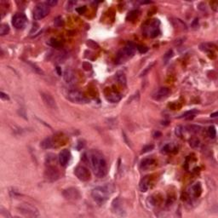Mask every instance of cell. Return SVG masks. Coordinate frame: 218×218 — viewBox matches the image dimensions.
Wrapping results in <instances>:
<instances>
[{
  "instance_id": "5",
  "label": "cell",
  "mask_w": 218,
  "mask_h": 218,
  "mask_svg": "<svg viewBox=\"0 0 218 218\" xmlns=\"http://www.w3.org/2000/svg\"><path fill=\"white\" fill-rule=\"evenodd\" d=\"M67 97L70 101H72L73 103H77V104H84V103L89 102V100L87 99L80 91L77 90V89L69 90Z\"/></svg>"
},
{
  "instance_id": "9",
  "label": "cell",
  "mask_w": 218,
  "mask_h": 218,
  "mask_svg": "<svg viewBox=\"0 0 218 218\" xmlns=\"http://www.w3.org/2000/svg\"><path fill=\"white\" fill-rule=\"evenodd\" d=\"M63 196L68 200H72V201H76L79 200L81 198V194L80 192L75 188H68L65 189L62 193Z\"/></svg>"
},
{
  "instance_id": "22",
  "label": "cell",
  "mask_w": 218,
  "mask_h": 218,
  "mask_svg": "<svg viewBox=\"0 0 218 218\" xmlns=\"http://www.w3.org/2000/svg\"><path fill=\"white\" fill-rule=\"evenodd\" d=\"M201 185L199 182H197L195 184H193L191 188V193L194 197H198L201 193Z\"/></svg>"
},
{
  "instance_id": "12",
  "label": "cell",
  "mask_w": 218,
  "mask_h": 218,
  "mask_svg": "<svg viewBox=\"0 0 218 218\" xmlns=\"http://www.w3.org/2000/svg\"><path fill=\"white\" fill-rule=\"evenodd\" d=\"M169 89L166 87H162L158 90L155 91V93L153 95V98L156 101H161V100L165 99L169 95Z\"/></svg>"
},
{
  "instance_id": "14",
  "label": "cell",
  "mask_w": 218,
  "mask_h": 218,
  "mask_svg": "<svg viewBox=\"0 0 218 218\" xmlns=\"http://www.w3.org/2000/svg\"><path fill=\"white\" fill-rule=\"evenodd\" d=\"M112 205H113V210L114 213H116L118 215H121V216L124 215V210L123 208V203H122L120 198H118L114 199Z\"/></svg>"
},
{
  "instance_id": "32",
  "label": "cell",
  "mask_w": 218,
  "mask_h": 218,
  "mask_svg": "<svg viewBox=\"0 0 218 218\" xmlns=\"http://www.w3.org/2000/svg\"><path fill=\"white\" fill-rule=\"evenodd\" d=\"M172 56H173V50H168V51L165 54V56H164V60H165V63L168 62Z\"/></svg>"
},
{
  "instance_id": "26",
  "label": "cell",
  "mask_w": 218,
  "mask_h": 218,
  "mask_svg": "<svg viewBox=\"0 0 218 218\" xmlns=\"http://www.w3.org/2000/svg\"><path fill=\"white\" fill-rule=\"evenodd\" d=\"M176 148H175V146L172 144V143H166L163 148H162V153H170V152H172L173 150H175Z\"/></svg>"
},
{
  "instance_id": "35",
  "label": "cell",
  "mask_w": 218,
  "mask_h": 218,
  "mask_svg": "<svg viewBox=\"0 0 218 218\" xmlns=\"http://www.w3.org/2000/svg\"><path fill=\"white\" fill-rule=\"evenodd\" d=\"M28 63H29V65L32 68V69L33 71H35L37 73H39V74H44V72H43V71L41 70V68H39L37 65H35V64H33V63H32V62H29L28 61Z\"/></svg>"
},
{
  "instance_id": "17",
  "label": "cell",
  "mask_w": 218,
  "mask_h": 218,
  "mask_svg": "<svg viewBox=\"0 0 218 218\" xmlns=\"http://www.w3.org/2000/svg\"><path fill=\"white\" fill-rule=\"evenodd\" d=\"M156 162L153 159H145L141 163V169L143 170H147L149 169L153 168L155 165Z\"/></svg>"
},
{
  "instance_id": "38",
  "label": "cell",
  "mask_w": 218,
  "mask_h": 218,
  "mask_svg": "<svg viewBox=\"0 0 218 218\" xmlns=\"http://www.w3.org/2000/svg\"><path fill=\"white\" fill-rule=\"evenodd\" d=\"M154 148L153 145H148V146H145L143 148H142V151H141V153H148L149 151H152Z\"/></svg>"
},
{
  "instance_id": "46",
  "label": "cell",
  "mask_w": 218,
  "mask_h": 218,
  "mask_svg": "<svg viewBox=\"0 0 218 218\" xmlns=\"http://www.w3.org/2000/svg\"><path fill=\"white\" fill-rule=\"evenodd\" d=\"M161 132H159V131H155L154 133H153V136L155 137V138H157V137H159V136H161Z\"/></svg>"
},
{
  "instance_id": "42",
  "label": "cell",
  "mask_w": 218,
  "mask_h": 218,
  "mask_svg": "<svg viewBox=\"0 0 218 218\" xmlns=\"http://www.w3.org/2000/svg\"><path fill=\"white\" fill-rule=\"evenodd\" d=\"M210 5H211V8L215 11H217V7H218V3L217 1H212L210 2Z\"/></svg>"
},
{
  "instance_id": "37",
  "label": "cell",
  "mask_w": 218,
  "mask_h": 218,
  "mask_svg": "<svg viewBox=\"0 0 218 218\" xmlns=\"http://www.w3.org/2000/svg\"><path fill=\"white\" fill-rule=\"evenodd\" d=\"M153 65H154V62H153L152 64H150V65H148L147 68H146V69H144L143 71H142V72L141 73V77H142V76H145L148 72V71L149 70H151V68L153 67Z\"/></svg>"
},
{
  "instance_id": "40",
  "label": "cell",
  "mask_w": 218,
  "mask_h": 218,
  "mask_svg": "<svg viewBox=\"0 0 218 218\" xmlns=\"http://www.w3.org/2000/svg\"><path fill=\"white\" fill-rule=\"evenodd\" d=\"M83 68L85 70V71H89V70H91V68H92V65L89 62H88V61H84L83 63Z\"/></svg>"
},
{
  "instance_id": "1",
  "label": "cell",
  "mask_w": 218,
  "mask_h": 218,
  "mask_svg": "<svg viewBox=\"0 0 218 218\" xmlns=\"http://www.w3.org/2000/svg\"><path fill=\"white\" fill-rule=\"evenodd\" d=\"M86 162H88L96 177L101 178L108 173V165L106 159L98 151L92 150L84 155Z\"/></svg>"
},
{
  "instance_id": "28",
  "label": "cell",
  "mask_w": 218,
  "mask_h": 218,
  "mask_svg": "<svg viewBox=\"0 0 218 218\" xmlns=\"http://www.w3.org/2000/svg\"><path fill=\"white\" fill-rule=\"evenodd\" d=\"M189 145L193 148H197L200 145V141L198 138L196 137H193L189 140Z\"/></svg>"
},
{
  "instance_id": "8",
  "label": "cell",
  "mask_w": 218,
  "mask_h": 218,
  "mask_svg": "<svg viewBox=\"0 0 218 218\" xmlns=\"http://www.w3.org/2000/svg\"><path fill=\"white\" fill-rule=\"evenodd\" d=\"M159 20H153L145 27V32L151 38H155L159 34Z\"/></svg>"
},
{
  "instance_id": "29",
  "label": "cell",
  "mask_w": 218,
  "mask_h": 218,
  "mask_svg": "<svg viewBox=\"0 0 218 218\" xmlns=\"http://www.w3.org/2000/svg\"><path fill=\"white\" fill-rule=\"evenodd\" d=\"M46 161H47L48 165H52V166H53V165L56 164V155L51 154V153L48 154V155H47V158H46Z\"/></svg>"
},
{
  "instance_id": "43",
  "label": "cell",
  "mask_w": 218,
  "mask_h": 218,
  "mask_svg": "<svg viewBox=\"0 0 218 218\" xmlns=\"http://www.w3.org/2000/svg\"><path fill=\"white\" fill-rule=\"evenodd\" d=\"M46 4H47L50 7H53V6H55V5L57 4V1H56V0H49V1L46 2Z\"/></svg>"
},
{
  "instance_id": "34",
  "label": "cell",
  "mask_w": 218,
  "mask_h": 218,
  "mask_svg": "<svg viewBox=\"0 0 218 218\" xmlns=\"http://www.w3.org/2000/svg\"><path fill=\"white\" fill-rule=\"evenodd\" d=\"M87 45L89 46V48H91V49H98L99 48V45L96 43V42H94L93 40H88L87 41Z\"/></svg>"
},
{
  "instance_id": "2",
  "label": "cell",
  "mask_w": 218,
  "mask_h": 218,
  "mask_svg": "<svg viewBox=\"0 0 218 218\" xmlns=\"http://www.w3.org/2000/svg\"><path fill=\"white\" fill-rule=\"evenodd\" d=\"M112 193V188L110 185H104L96 187V188L92 190L91 195L93 199L98 204V205H103L109 198V196Z\"/></svg>"
},
{
  "instance_id": "30",
  "label": "cell",
  "mask_w": 218,
  "mask_h": 218,
  "mask_svg": "<svg viewBox=\"0 0 218 218\" xmlns=\"http://www.w3.org/2000/svg\"><path fill=\"white\" fill-rule=\"evenodd\" d=\"M208 135L210 138H215L217 136V129L214 126H210L209 127Z\"/></svg>"
},
{
  "instance_id": "4",
  "label": "cell",
  "mask_w": 218,
  "mask_h": 218,
  "mask_svg": "<svg viewBox=\"0 0 218 218\" xmlns=\"http://www.w3.org/2000/svg\"><path fill=\"white\" fill-rule=\"evenodd\" d=\"M50 13V6L46 3H39L36 5L34 11H33V16L36 20H41L44 19L45 16H47Z\"/></svg>"
},
{
  "instance_id": "19",
  "label": "cell",
  "mask_w": 218,
  "mask_h": 218,
  "mask_svg": "<svg viewBox=\"0 0 218 218\" xmlns=\"http://www.w3.org/2000/svg\"><path fill=\"white\" fill-rule=\"evenodd\" d=\"M149 183H150V179L149 177H145L140 182V190L143 193L147 192L149 188Z\"/></svg>"
},
{
  "instance_id": "44",
  "label": "cell",
  "mask_w": 218,
  "mask_h": 218,
  "mask_svg": "<svg viewBox=\"0 0 218 218\" xmlns=\"http://www.w3.org/2000/svg\"><path fill=\"white\" fill-rule=\"evenodd\" d=\"M77 11H78V13L79 14H84L85 13V11H86V7L85 6H83V7H79V8H78L77 9Z\"/></svg>"
},
{
  "instance_id": "41",
  "label": "cell",
  "mask_w": 218,
  "mask_h": 218,
  "mask_svg": "<svg viewBox=\"0 0 218 218\" xmlns=\"http://www.w3.org/2000/svg\"><path fill=\"white\" fill-rule=\"evenodd\" d=\"M75 4H76V1H68V4H67V9L68 10H71L72 9V7L75 5Z\"/></svg>"
},
{
  "instance_id": "39",
  "label": "cell",
  "mask_w": 218,
  "mask_h": 218,
  "mask_svg": "<svg viewBox=\"0 0 218 218\" xmlns=\"http://www.w3.org/2000/svg\"><path fill=\"white\" fill-rule=\"evenodd\" d=\"M189 129V131L191 132H194V133H197L200 130V127L199 126H197V125H191V126H188V127Z\"/></svg>"
},
{
  "instance_id": "7",
  "label": "cell",
  "mask_w": 218,
  "mask_h": 218,
  "mask_svg": "<svg viewBox=\"0 0 218 218\" xmlns=\"http://www.w3.org/2000/svg\"><path fill=\"white\" fill-rule=\"evenodd\" d=\"M75 176L82 181H87L90 179V172L89 169H87L84 165H79L74 169Z\"/></svg>"
},
{
  "instance_id": "25",
  "label": "cell",
  "mask_w": 218,
  "mask_h": 218,
  "mask_svg": "<svg viewBox=\"0 0 218 218\" xmlns=\"http://www.w3.org/2000/svg\"><path fill=\"white\" fill-rule=\"evenodd\" d=\"M212 47H216L214 44H210V43H203L200 44L199 46V49L202 50V51H205V52H208V51H211L212 50Z\"/></svg>"
},
{
  "instance_id": "15",
  "label": "cell",
  "mask_w": 218,
  "mask_h": 218,
  "mask_svg": "<svg viewBox=\"0 0 218 218\" xmlns=\"http://www.w3.org/2000/svg\"><path fill=\"white\" fill-rule=\"evenodd\" d=\"M136 45L134 44V43H131V42H129L126 45H125V47H124V55L127 56V58L128 57H131V56H133L134 55H135V53H136Z\"/></svg>"
},
{
  "instance_id": "18",
  "label": "cell",
  "mask_w": 218,
  "mask_h": 218,
  "mask_svg": "<svg viewBox=\"0 0 218 218\" xmlns=\"http://www.w3.org/2000/svg\"><path fill=\"white\" fill-rule=\"evenodd\" d=\"M55 142L53 141V138L51 137H47L45 138L42 142H41V147L44 149H49V148H52L55 147Z\"/></svg>"
},
{
  "instance_id": "13",
  "label": "cell",
  "mask_w": 218,
  "mask_h": 218,
  "mask_svg": "<svg viewBox=\"0 0 218 218\" xmlns=\"http://www.w3.org/2000/svg\"><path fill=\"white\" fill-rule=\"evenodd\" d=\"M59 162L61 166H67L69 163L70 159H71V153L68 149L62 150L59 154Z\"/></svg>"
},
{
  "instance_id": "33",
  "label": "cell",
  "mask_w": 218,
  "mask_h": 218,
  "mask_svg": "<svg viewBox=\"0 0 218 218\" xmlns=\"http://www.w3.org/2000/svg\"><path fill=\"white\" fill-rule=\"evenodd\" d=\"M54 23H55V25L56 26V27H62L63 25H64V21H63V19L60 17V16H58V17H56L55 20H54Z\"/></svg>"
},
{
  "instance_id": "27",
  "label": "cell",
  "mask_w": 218,
  "mask_h": 218,
  "mask_svg": "<svg viewBox=\"0 0 218 218\" xmlns=\"http://www.w3.org/2000/svg\"><path fill=\"white\" fill-rule=\"evenodd\" d=\"M10 32V27L7 24H1L0 26V35L4 36Z\"/></svg>"
},
{
  "instance_id": "36",
  "label": "cell",
  "mask_w": 218,
  "mask_h": 218,
  "mask_svg": "<svg viewBox=\"0 0 218 218\" xmlns=\"http://www.w3.org/2000/svg\"><path fill=\"white\" fill-rule=\"evenodd\" d=\"M136 50H138L140 53L144 54V53H146L148 50V47H146L144 45H137L136 46Z\"/></svg>"
},
{
  "instance_id": "10",
  "label": "cell",
  "mask_w": 218,
  "mask_h": 218,
  "mask_svg": "<svg viewBox=\"0 0 218 218\" xmlns=\"http://www.w3.org/2000/svg\"><path fill=\"white\" fill-rule=\"evenodd\" d=\"M41 98L43 100V101L44 102V104L51 109H57V104L56 100L53 98L52 96H50L48 93H44V92H41Z\"/></svg>"
},
{
  "instance_id": "47",
  "label": "cell",
  "mask_w": 218,
  "mask_h": 218,
  "mask_svg": "<svg viewBox=\"0 0 218 218\" xmlns=\"http://www.w3.org/2000/svg\"><path fill=\"white\" fill-rule=\"evenodd\" d=\"M56 71H57V72H58V75L61 76V70H60V67H57V68H56Z\"/></svg>"
},
{
  "instance_id": "11",
  "label": "cell",
  "mask_w": 218,
  "mask_h": 218,
  "mask_svg": "<svg viewBox=\"0 0 218 218\" xmlns=\"http://www.w3.org/2000/svg\"><path fill=\"white\" fill-rule=\"evenodd\" d=\"M44 176H45V178L47 179L48 181H56L57 179L59 178V172L54 166L48 165V167L45 169Z\"/></svg>"
},
{
  "instance_id": "6",
  "label": "cell",
  "mask_w": 218,
  "mask_h": 218,
  "mask_svg": "<svg viewBox=\"0 0 218 218\" xmlns=\"http://www.w3.org/2000/svg\"><path fill=\"white\" fill-rule=\"evenodd\" d=\"M27 22V18L25 14L23 13H17L15 14L12 18V24L14 27L16 29H21L23 28Z\"/></svg>"
},
{
  "instance_id": "23",
  "label": "cell",
  "mask_w": 218,
  "mask_h": 218,
  "mask_svg": "<svg viewBox=\"0 0 218 218\" xmlns=\"http://www.w3.org/2000/svg\"><path fill=\"white\" fill-rule=\"evenodd\" d=\"M116 79L118 80L119 84L123 86H125L127 84V79H126V76L123 72H118L116 73Z\"/></svg>"
},
{
  "instance_id": "21",
  "label": "cell",
  "mask_w": 218,
  "mask_h": 218,
  "mask_svg": "<svg viewBox=\"0 0 218 218\" xmlns=\"http://www.w3.org/2000/svg\"><path fill=\"white\" fill-rule=\"evenodd\" d=\"M107 99L112 103H116L121 100V95L116 92H112L107 96Z\"/></svg>"
},
{
  "instance_id": "16",
  "label": "cell",
  "mask_w": 218,
  "mask_h": 218,
  "mask_svg": "<svg viewBox=\"0 0 218 218\" xmlns=\"http://www.w3.org/2000/svg\"><path fill=\"white\" fill-rule=\"evenodd\" d=\"M63 78H64V80L66 81L67 84H72L75 80V74H74L72 70L68 68L64 72Z\"/></svg>"
},
{
  "instance_id": "45",
  "label": "cell",
  "mask_w": 218,
  "mask_h": 218,
  "mask_svg": "<svg viewBox=\"0 0 218 218\" xmlns=\"http://www.w3.org/2000/svg\"><path fill=\"white\" fill-rule=\"evenodd\" d=\"M0 97H1V99L2 100H10V97L8 96V95H7V94H4L3 91L0 92Z\"/></svg>"
},
{
  "instance_id": "24",
  "label": "cell",
  "mask_w": 218,
  "mask_h": 218,
  "mask_svg": "<svg viewBox=\"0 0 218 218\" xmlns=\"http://www.w3.org/2000/svg\"><path fill=\"white\" fill-rule=\"evenodd\" d=\"M48 44L50 45L51 47L53 48H56V49H60L62 47V44L60 40L56 39H50V41L48 42Z\"/></svg>"
},
{
  "instance_id": "20",
  "label": "cell",
  "mask_w": 218,
  "mask_h": 218,
  "mask_svg": "<svg viewBox=\"0 0 218 218\" xmlns=\"http://www.w3.org/2000/svg\"><path fill=\"white\" fill-rule=\"evenodd\" d=\"M198 113V110H196V109H192V110H189V111H187L186 113H184L183 114H181L180 117H179V119H193L194 116H195V114H197Z\"/></svg>"
},
{
  "instance_id": "3",
  "label": "cell",
  "mask_w": 218,
  "mask_h": 218,
  "mask_svg": "<svg viewBox=\"0 0 218 218\" xmlns=\"http://www.w3.org/2000/svg\"><path fill=\"white\" fill-rule=\"evenodd\" d=\"M17 209H18L19 212L21 213L22 215H24L25 217H39V212L38 209L32 206V205H29V204H22V205H19Z\"/></svg>"
},
{
  "instance_id": "48",
  "label": "cell",
  "mask_w": 218,
  "mask_h": 218,
  "mask_svg": "<svg viewBox=\"0 0 218 218\" xmlns=\"http://www.w3.org/2000/svg\"><path fill=\"white\" fill-rule=\"evenodd\" d=\"M218 115V113H212L211 115H210V117L211 118H216V117H217Z\"/></svg>"
},
{
  "instance_id": "31",
  "label": "cell",
  "mask_w": 218,
  "mask_h": 218,
  "mask_svg": "<svg viewBox=\"0 0 218 218\" xmlns=\"http://www.w3.org/2000/svg\"><path fill=\"white\" fill-rule=\"evenodd\" d=\"M137 15H138V11H137V10H133V11H130V12L129 13V15H128L127 19L129 20H135V19L137 17Z\"/></svg>"
}]
</instances>
